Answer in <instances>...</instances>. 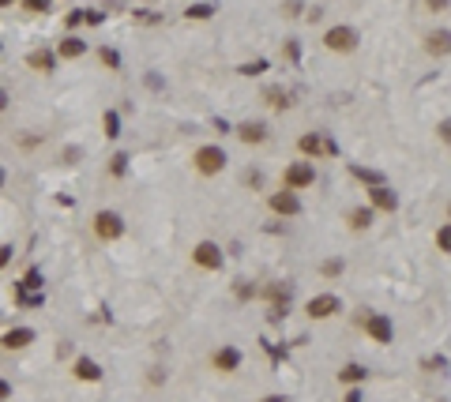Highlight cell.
Returning <instances> with one entry per match:
<instances>
[{
    "label": "cell",
    "instance_id": "ac0fdd59",
    "mask_svg": "<svg viewBox=\"0 0 451 402\" xmlns=\"http://www.w3.org/2000/svg\"><path fill=\"white\" fill-rule=\"evenodd\" d=\"M83 53H87V42L79 34H68V38L56 42V57L60 60H76V57H83Z\"/></svg>",
    "mask_w": 451,
    "mask_h": 402
},
{
    "label": "cell",
    "instance_id": "6da1fadb",
    "mask_svg": "<svg viewBox=\"0 0 451 402\" xmlns=\"http://www.w3.org/2000/svg\"><path fill=\"white\" fill-rule=\"evenodd\" d=\"M226 162H230V155H226L219 143H204V147H196V155H192V166H196L199 177H219L226 170Z\"/></svg>",
    "mask_w": 451,
    "mask_h": 402
},
{
    "label": "cell",
    "instance_id": "2e32d148",
    "mask_svg": "<svg viewBox=\"0 0 451 402\" xmlns=\"http://www.w3.org/2000/svg\"><path fill=\"white\" fill-rule=\"evenodd\" d=\"M72 376L83 380V383H98L102 380V365L98 361H91V357H76L72 361Z\"/></svg>",
    "mask_w": 451,
    "mask_h": 402
},
{
    "label": "cell",
    "instance_id": "f35d334b",
    "mask_svg": "<svg viewBox=\"0 0 451 402\" xmlns=\"http://www.w3.org/2000/svg\"><path fill=\"white\" fill-rule=\"evenodd\" d=\"M260 402H289L286 395H267V399H260Z\"/></svg>",
    "mask_w": 451,
    "mask_h": 402
},
{
    "label": "cell",
    "instance_id": "ffe728a7",
    "mask_svg": "<svg viewBox=\"0 0 451 402\" xmlns=\"http://www.w3.org/2000/svg\"><path fill=\"white\" fill-rule=\"evenodd\" d=\"M263 102H267L275 113H282V109H289V94L282 91V87H267V94H263Z\"/></svg>",
    "mask_w": 451,
    "mask_h": 402
},
{
    "label": "cell",
    "instance_id": "d4e9b609",
    "mask_svg": "<svg viewBox=\"0 0 451 402\" xmlns=\"http://www.w3.org/2000/svg\"><path fill=\"white\" fill-rule=\"evenodd\" d=\"M263 71H267V60H248V64H241V68H237V76L256 79V76H263Z\"/></svg>",
    "mask_w": 451,
    "mask_h": 402
},
{
    "label": "cell",
    "instance_id": "b9f144b4",
    "mask_svg": "<svg viewBox=\"0 0 451 402\" xmlns=\"http://www.w3.org/2000/svg\"><path fill=\"white\" fill-rule=\"evenodd\" d=\"M448 222H451V203H448Z\"/></svg>",
    "mask_w": 451,
    "mask_h": 402
},
{
    "label": "cell",
    "instance_id": "30bf717a",
    "mask_svg": "<svg viewBox=\"0 0 451 402\" xmlns=\"http://www.w3.org/2000/svg\"><path fill=\"white\" fill-rule=\"evenodd\" d=\"M241 361H245V353H241L237 346H219V350L211 353L214 372H222V376H233V372L241 368Z\"/></svg>",
    "mask_w": 451,
    "mask_h": 402
},
{
    "label": "cell",
    "instance_id": "d6986e66",
    "mask_svg": "<svg viewBox=\"0 0 451 402\" xmlns=\"http://www.w3.org/2000/svg\"><path fill=\"white\" fill-rule=\"evenodd\" d=\"M365 380H368V368L358 365V361L338 368V383H342V388H358V383H365Z\"/></svg>",
    "mask_w": 451,
    "mask_h": 402
},
{
    "label": "cell",
    "instance_id": "ab89813d",
    "mask_svg": "<svg viewBox=\"0 0 451 402\" xmlns=\"http://www.w3.org/2000/svg\"><path fill=\"white\" fill-rule=\"evenodd\" d=\"M15 4V0H0V8H12Z\"/></svg>",
    "mask_w": 451,
    "mask_h": 402
},
{
    "label": "cell",
    "instance_id": "d590c367",
    "mask_svg": "<svg viewBox=\"0 0 451 402\" xmlns=\"http://www.w3.org/2000/svg\"><path fill=\"white\" fill-rule=\"evenodd\" d=\"M342 402H365V399H361V391L358 388H350V391H346V399Z\"/></svg>",
    "mask_w": 451,
    "mask_h": 402
},
{
    "label": "cell",
    "instance_id": "277c9868",
    "mask_svg": "<svg viewBox=\"0 0 451 402\" xmlns=\"http://www.w3.org/2000/svg\"><path fill=\"white\" fill-rule=\"evenodd\" d=\"M192 263H196L199 271H222L226 267V252L214 241H199L196 248H192Z\"/></svg>",
    "mask_w": 451,
    "mask_h": 402
},
{
    "label": "cell",
    "instance_id": "836d02e7",
    "mask_svg": "<svg viewBox=\"0 0 451 402\" xmlns=\"http://www.w3.org/2000/svg\"><path fill=\"white\" fill-rule=\"evenodd\" d=\"M448 4H451V0H425V8H429V12H444Z\"/></svg>",
    "mask_w": 451,
    "mask_h": 402
},
{
    "label": "cell",
    "instance_id": "ba28073f",
    "mask_svg": "<svg viewBox=\"0 0 451 402\" xmlns=\"http://www.w3.org/2000/svg\"><path fill=\"white\" fill-rule=\"evenodd\" d=\"M267 207H271L275 214H282V219H297V214L305 211V207H301V196H297V192H286V188H282V192H271V196H267Z\"/></svg>",
    "mask_w": 451,
    "mask_h": 402
},
{
    "label": "cell",
    "instance_id": "4dcf8cb0",
    "mask_svg": "<svg viewBox=\"0 0 451 402\" xmlns=\"http://www.w3.org/2000/svg\"><path fill=\"white\" fill-rule=\"evenodd\" d=\"M98 60L106 64V68H120V57H117L113 49H102V53H98Z\"/></svg>",
    "mask_w": 451,
    "mask_h": 402
},
{
    "label": "cell",
    "instance_id": "52a82bcc",
    "mask_svg": "<svg viewBox=\"0 0 451 402\" xmlns=\"http://www.w3.org/2000/svg\"><path fill=\"white\" fill-rule=\"evenodd\" d=\"M297 150H301L309 162H320L324 155H335V143L331 139H324L320 132H305L301 139H297Z\"/></svg>",
    "mask_w": 451,
    "mask_h": 402
},
{
    "label": "cell",
    "instance_id": "603a6c76",
    "mask_svg": "<svg viewBox=\"0 0 451 402\" xmlns=\"http://www.w3.org/2000/svg\"><path fill=\"white\" fill-rule=\"evenodd\" d=\"M342 271H346V260H324L320 263V275L324 278H338Z\"/></svg>",
    "mask_w": 451,
    "mask_h": 402
},
{
    "label": "cell",
    "instance_id": "1f68e13d",
    "mask_svg": "<svg viewBox=\"0 0 451 402\" xmlns=\"http://www.w3.org/2000/svg\"><path fill=\"white\" fill-rule=\"evenodd\" d=\"M12 256H15V248H12V245H0V271H4L8 263H12Z\"/></svg>",
    "mask_w": 451,
    "mask_h": 402
},
{
    "label": "cell",
    "instance_id": "9c48e42d",
    "mask_svg": "<svg viewBox=\"0 0 451 402\" xmlns=\"http://www.w3.org/2000/svg\"><path fill=\"white\" fill-rule=\"evenodd\" d=\"M365 331H368V339L380 342V346H391L395 342V327H391V320L384 316V312H368V316H365Z\"/></svg>",
    "mask_w": 451,
    "mask_h": 402
},
{
    "label": "cell",
    "instance_id": "8fae6325",
    "mask_svg": "<svg viewBox=\"0 0 451 402\" xmlns=\"http://www.w3.org/2000/svg\"><path fill=\"white\" fill-rule=\"evenodd\" d=\"M368 207L376 214H395L399 211V196H395V188H388V184H376V188H368Z\"/></svg>",
    "mask_w": 451,
    "mask_h": 402
},
{
    "label": "cell",
    "instance_id": "4316f807",
    "mask_svg": "<svg viewBox=\"0 0 451 402\" xmlns=\"http://www.w3.org/2000/svg\"><path fill=\"white\" fill-rule=\"evenodd\" d=\"M50 4H53V0H19V8H23V12H30V15L50 12Z\"/></svg>",
    "mask_w": 451,
    "mask_h": 402
},
{
    "label": "cell",
    "instance_id": "e0dca14e",
    "mask_svg": "<svg viewBox=\"0 0 451 402\" xmlns=\"http://www.w3.org/2000/svg\"><path fill=\"white\" fill-rule=\"evenodd\" d=\"M425 53H429V57H448L451 53V30H432V34H425Z\"/></svg>",
    "mask_w": 451,
    "mask_h": 402
},
{
    "label": "cell",
    "instance_id": "7a4b0ae2",
    "mask_svg": "<svg viewBox=\"0 0 451 402\" xmlns=\"http://www.w3.org/2000/svg\"><path fill=\"white\" fill-rule=\"evenodd\" d=\"M358 42H361L358 30L346 27V23H335V27L324 30V49H327V53H338V57L353 53V49H358Z\"/></svg>",
    "mask_w": 451,
    "mask_h": 402
},
{
    "label": "cell",
    "instance_id": "74e56055",
    "mask_svg": "<svg viewBox=\"0 0 451 402\" xmlns=\"http://www.w3.org/2000/svg\"><path fill=\"white\" fill-rule=\"evenodd\" d=\"M8 102H12V94H8L4 87H0V113H4V109H8Z\"/></svg>",
    "mask_w": 451,
    "mask_h": 402
},
{
    "label": "cell",
    "instance_id": "f1b7e54d",
    "mask_svg": "<svg viewBox=\"0 0 451 402\" xmlns=\"http://www.w3.org/2000/svg\"><path fill=\"white\" fill-rule=\"evenodd\" d=\"M38 286H42V271L30 267V271H27V278L19 282V289H38Z\"/></svg>",
    "mask_w": 451,
    "mask_h": 402
},
{
    "label": "cell",
    "instance_id": "3957f363",
    "mask_svg": "<svg viewBox=\"0 0 451 402\" xmlns=\"http://www.w3.org/2000/svg\"><path fill=\"white\" fill-rule=\"evenodd\" d=\"M316 184V166L309 162V158H301V162H289L286 170H282V188L286 192H305Z\"/></svg>",
    "mask_w": 451,
    "mask_h": 402
},
{
    "label": "cell",
    "instance_id": "d6a6232c",
    "mask_svg": "<svg viewBox=\"0 0 451 402\" xmlns=\"http://www.w3.org/2000/svg\"><path fill=\"white\" fill-rule=\"evenodd\" d=\"M282 12H286V15H301V0H286V4H282Z\"/></svg>",
    "mask_w": 451,
    "mask_h": 402
},
{
    "label": "cell",
    "instance_id": "4fadbf2b",
    "mask_svg": "<svg viewBox=\"0 0 451 402\" xmlns=\"http://www.w3.org/2000/svg\"><path fill=\"white\" fill-rule=\"evenodd\" d=\"M34 339H38L34 327H12V331L0 335V350H27Z\"/></svg>",
    "mask_w": 451,
    "mask_h": 402
},
{
    "label": "cell",
    "instance_id": "5b68a950",
    "mask_svg": "<svg viewBox=\"0 0 451 402\" xmlns=\"http://www.w3.org/2000/svg\"><path fill=\"white\" fill-rule=\"evenodd\" d=\"M342 312V297L338 293H316L309 297V304H305V316L309 320H331Z\"/></svg>",
    "mask_w": 451,
    "mask_h": 402
},
{
    "label": "cell",
    "instance_id": "7c38bea8",
    "mask_svg": "<svg viewBox=\"0 0 451 402\" xmlns=\"http://www.w3.org/2000/svg\"><path fill=\"white\" fill-rule=\"evenodd\" d=\"M56 49H30L27 53V68L30 71H38V76H53L56 71Z\"/></svg>",
    "mask_w": 451,
    "mask_h": 402
},
{
    "label": "cell",
    "instance_id": "5bb4252c",
    "mask_svg": "<svg viewBox=\"0 0 451 402\" xmlns=\"http://www.w3.org/2000/svg\"><path fill=\"white\" fill-rule=\"evenodd\" d=\"M237 139L245 143V147L267 143V124H263V120H245V124H237Z\"/></svg>",
    "mask_w": 451,
    "mask_h": 402
},
{
    "label": "cell",
    "instance_id": "484cf974",
    "mask_svg": "<svg viewBox=\"0 0 451 402\" xmlns=\"http://www.w3.org/2000/svg\"><path fill=\"white\" fill-rule=\"evenodd\" d=\"M437 248L444 256H451V222H444V226L437 230Z\"/></svg>",
    "mask_w": 451,
    "mask_h": 402
},
{
    "label": "cell",
    "instance_id": "60d3db41",
    "mask_svg": "<svg viewBox=\"0 0 451 402\" xmlns=\"http://www.w3.org/2000/svg\"><path fill=\"white\" fill-rule=\"evenodd\" d=\"M4 181H8V177H4V170H0V188H4Z\"/></svg>",
    "mask_w": 451,
    "mask_h": 402
},
{
    "label": "cell",
    "instance_id": "44dd1931",
    "mask_svg": "<svg viewBox=\"0 0 451 402\" xmlns=\"http://www.w3.org/2000/svg\"><path fill=\"white\" fill-rule=\"evenodd\" d=\"M350 173L358 177V181H365L368 188H376V184H384V173H376V170H365V166H350Z\"/></svg>",
    "mask_w": 451,
    "mask_h": 402
},
{
    "label": "cell",
    "instance_id": "cb8c5ba5",
    "mask_svg": "<svg viewBox=\"0 0 451 402\" xmlns=\"http://www.w3.org/2000/svg\"><path fill=\"white\" fill-rule=\"evenodd\" d=\"M124 173H128V155L117 150V155L109 158V177H124Z\"/></svg>",
    "mask_w": 451,
    "mask_h": 402
},
{
    "label": "cell",
    "instance_id": "7402d4cb",
    "mask_svg": "<svg viewBox=\"0 0 451 402\" xmlns=\"http://www.w3.org/2000/svg\"><path fill=\"white\" fill-rule=\"evenodd\" d=\"M102 128H106L109 139H117V135H120V117H117V109H106V113H102Z\"/></svg>",
    "mask_w": 451,
    "mask_h": 402
},
{
    "label": "cell",
    "instance_id": "f546056e",
    "mask_svg": "<svg viewBox=\"0 0 451 402\" xmlns=\"http://www.w3.org/2000/svg\"><path fill=\"white\" fill-rule=\"evenodd\" d=\"M437 139L444 143V147H451V117H444V120L437 124Z\"/></svg>",
    "mask_w": 451,
    "mask_h": 402
},
{
    "label": "cell",
    "instance_id": "83f0119b",
    "mask_svg": "<svg viewBox=\"0 0 451 402\" xmlns=\"http://www.w3.org/2000/svg\"><path fill=\"white\" fill-rule=\"evenodd\" d=\"M184 15H188V19H211V15H214V4H192Z\"/></svg>",
    "mask_w": 451,
    "mask_h": 402
},
{
    "label": "cell",
    "instance_id": "9a60e30c",
    "mask_svg": "<svg viewBox=\"0 0 451 402\" xmlns=\"http://www.w3.org/2000/svg\"><path fill=\"white\" fill-rule=\"evenodd\" d=\"M342 219H346V226H350L353 233H365V230L376 222V211L365 203V207H350V211H346Z\"/></svg>",
    "mask_w": 451,
    "mask_h": 402
},
{
    "label": "cell",
    "instance_id": "e575fe53",
    "mask_svg": "<svg viewBox=\"0 0 451 402\" xmlns=\"http://www.w3.org/2000/svg\"><path fill=\"white\" fill-rule=\"evenodd\" d=\"M8 399H12V383L0 380V402H8Z\"/></svg>",
    "mask_w": 451,
    "mask_h": 402
},
{
    "label": "cell",
    "instance_id": "8992f818",
    "mask_svg": "<svg viewBox=\"0 0 451 402\" xmlns=\"http://www.w3.org/2000/svg\"><path fill=\"white\" fill-rule=\"evenodd\" d=\"M94 237L106 241V245L109 241H120L124 237V219H120L117 211H98L94 214Z\"/></svg>",
    "mask_w": 451,
    "mask_h": 402
},
{
    "label": "cell",
    "instance_id": "8d00e7d4",
    "mask_svg": "<svg viewBox=\"0 0 451 402\" xmlns=\"http://www.w3.org/2000/svg\"><path fill=\"white\" fill-rule=\"evenodd\" d=\"M83 19H87L83 12H72V15H68V27H79V23H83Z\"/></svg>",
    "mask_w": 451,
    "mask_h": 402
}]
</instances>
